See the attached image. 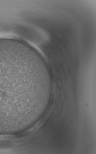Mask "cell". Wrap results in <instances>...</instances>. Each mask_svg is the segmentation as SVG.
<instances>
[{
    "label": "cell",
    "mask_w": 96,
    "mask_h": 154,
    "mask_svg": "<svg viewBox=\"0 0 96 154\" xmlns=\"http://www.w3.org/2000/svg\"><path fill=\"white\" fill-rule=\"evenodd\" d=\"M42 75L41 71L25 55L0 48V111L26 108L31 100L29 93Z\"/></svg>",
    "instance_id": "obj_1"
}]
</instances>
